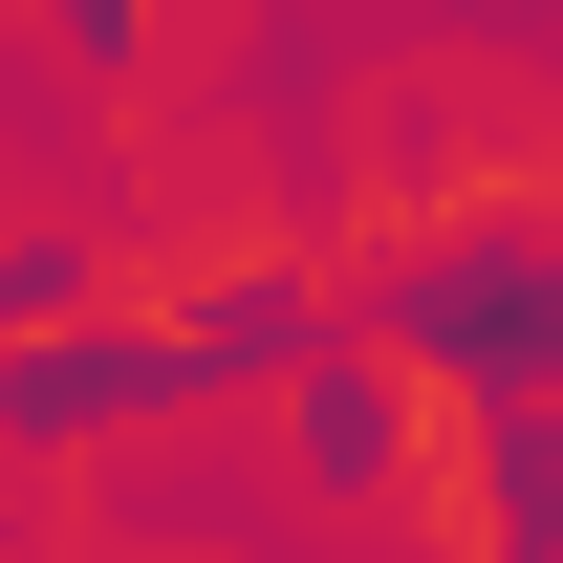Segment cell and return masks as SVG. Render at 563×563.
I'll return each mask as SVG.
<instances>
[{
    "label": "cell",
    "instance_id": "obj_3",
    "mask_svg": "<svg viewBox=\"0 0 563 563\" xmlns=\"http://www.w3.org/2000/svg\"><path fill=\"white\" fill-rule=\"evenodd\" d=\"M66 44H87V66H109V44H131V0H66Z\"/></svg>",
    "mask_w": 563,
    "mask_h": 563
},
{
    "label": "cell",
    "instance_id": "obj_2",
    "mask_svg": "<svg viewBox=\"0 0 563 563\" xmlns=\"http://www.w3.org/2000/svg\"><path fill=\"white\" fill-rule=\"evenodd\" d=\"M303 455H325V477H347V498L390 477V368H325V412H303Z\"/></svg>",
    "mask_w": 563,
    "mask_h": 563
},
{
    "label": "cell",
    "instance_id": "obj_1",
    "mask_svg": "<svg viewBox=\"0 0 563 563\" xmlns=\"http://www.w3.org/2000/svg\"><path fill=\"white\" fill-rule=\"evenodd\" d=\"M174 390H217V368H196V325H66V347H0V455L131 433V412H174Z\"/></svg>",
    "mask_w": 563,
    "mask_h": 563
}]
</instances>
